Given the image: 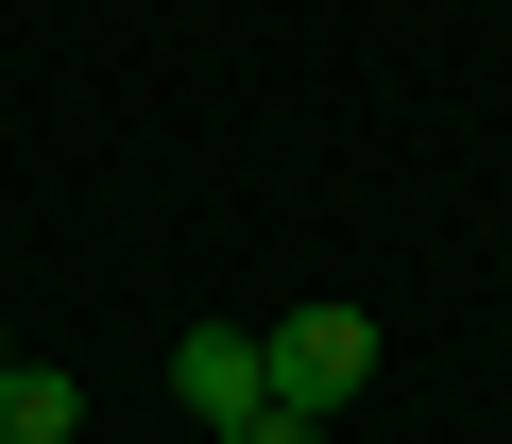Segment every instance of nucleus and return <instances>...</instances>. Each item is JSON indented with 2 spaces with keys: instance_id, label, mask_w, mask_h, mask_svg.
<instances>
[{
  "instance_id": "obj_1",
  "label": "nucleus",
  "mask_w": 512,
  "mask_h": 444,
  "mask_svg": "<svg viewBox=\"0 0 512 444\" xmlns=\"http://www.w3.org/2000/svg\"><path fill=\"white\" fill-rule=\"evenodd\" d=\"M359 376H376V308H291L274 325V393L291 410H342Z\"/></svg>"
},
{
  "instance_id": "obj_2",
  "label": "nucleus",
  "mask_w": 512,
  "mask_h": 444,
  "mask_svg": "<svg viewBox=\"0 0 512 444\" xmlns=\"http://www.w3.org/2000/svg\"><path fill=\"white\" fill-rule=\"evenodd\" d=\"M256 393H274V342H256V325H188L171 342V410L188 427H239Z\"/></svg>"
},
{
  "instance_id": "obj_3",
  "label": "nucleus",
  "mask_w": 512,
  "mask_h": 444,
  "mask_svg": "<svg viewBox=\"0 0 512 444\" xmlns=\"http://www.w3.org/2000/svg\"><path fill=\"white\" fill-rule=\"evenodd\" d=\"M0 444H86V376L69 359H18V376H0Z\"/></svg>"
},
{
  "instance_id": "obj_4",
  "label": "nucleus",
  "mask_w": 512,
  "mask_h": 444,
  "mask_svg": "<svg viewBox=\"0 0 512 444\" xmlns=\"http://www.w3.org/2000/svg\"><path fill=\"white\" fill-rule=\"evenodd\" d=\"M222 444H325V410H291V393H256V410H239Z\"/></svg>"
},
{
  "instance_id": "obj_5",
  "label": "nucleus",
  "mask_w": 512,
  "mask_h": 444,
  "mask_svg": "<svg viewBox=\"0 0 512 444\" xmlns=\"http://www.w3.org/2000/svg\"><path fill=\"white\" fill-rule=\"evenodd\" d=\"M0 376H18V342H0Z\"/></svg>"
}]
</instances>
